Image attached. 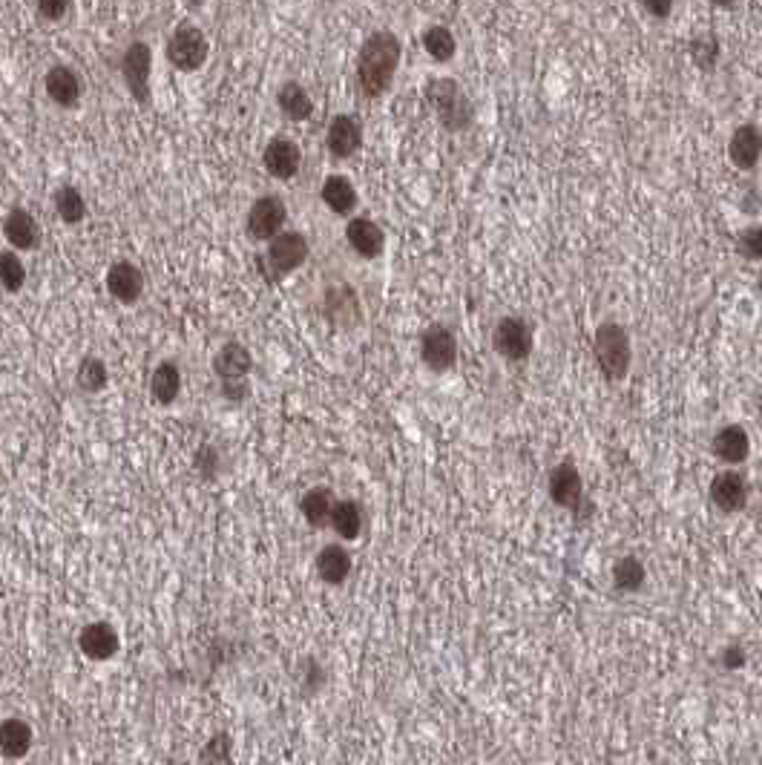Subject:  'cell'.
<instances>
[{
	"instance_id": "cell-1",
	"label": "cell",
	"mask_w": 762,
	"mask_h": 765,
	"mask_svg": "<svg viewBox=\"0 0 762 765\" xmlns=\"http://www.w3.org/2000/svg\"><path fill=\"white\" fill-rule=\"evenodd\" d=\"M403 44L389 29H377L363 41L357 55V84L366 98H380L389 93L394 72L400 67Z\"/></svg>"
},
{
	"instance_id": "cell-2",
	"label": "cell",
	"mask_w": 762,
	"mask_h": 765,
	"mask_svg": "<svg viewBox=\"0 0 762 765\" xmlns=\"http://www.w3.org/2000/svg\"><path fill=\"white\" fill-rule=\"evenodd\" d=\"M423 95H426V104L432 107V113H435L443 130L463 133L472 124V118H475L472 101H469V95L463 93V87L455 78H432L426 84Z\"/></svg>"
},
{
	"instance_id": "cell-3",
	"label": "cell",
	"mask_w": 762,
	"mask_h": 765,
	"mask_svg": "<svg viewBox=\"0 0 762 765\" xmlns=\"http://www.w3.org/2000/svg\"><path fill=\"white\" fill-rule=\"evenodd\" d=\"M593 354H596V363H599L601 374H604L610 383H619V380L627 377L630 360H633V348H630V337H627V331H624L622 325H599L596 340H593Z\"/></svg>"
},
{
	"instance_id": "cell-4",
	"label": "cell",
	"mask_w": 762,
	"mask_h": 765,
	"mask_svg": "<svg viewBox=\"0 0 762 765\" xmlns=\"http://www.w3.org/2000/svg\"><path fill=\"white\" fill-rule=\"evenodd\" d=\"M305 259H308V242H305L302 233H277L268 245V254L262 256V271H265L268 282H277V279L288 277L297 268H302Z\"/></svg>"
},
{
	"instance_id": "cell-5",
	"label": "cell",
	"mask_w": 762,
	"mask_h": 765,
	"mask_svg": "<svg viewBox=\"0 0 762 765\" xmlns=\"http://www.w3.org/2000/svg\"><path fill=\"white\" fill-rule=\"evenodd\" d=\"M210 44L199 26L182 24L167 41V61L182 72H196L208 61Z\"/></svg>"
},
{
	"instance_id": "cell-6",
	"label": "cell",
	"mask_w": 762,
	"mask_h": 765,
	"mask_svg": "<svg viewBox=\"0 0 762 765\" xmlns=\"http://www.w3.org/2000/svg\"><path fill=\"white\" fill-rule=\"evenodd\" d=\"M150 72H153V49L144 41H133L121 58V75L133 101L141 107L150 104Z\"/></svg>"
},
{
	"instance_id": "cell-7",
	"label": "cell",
	"mask_w": 762,
	"mask_h": 765,
	"mask_svg": "<svg viewBox=\"0 0 762 765\" xmlns=\"http://www.w3.org/2000/svg\"><path fill=\"white\" fill-rule=\"evenodd\" d=\"M492 343H495V351L501 357L512 360V363H524L532 354V346H535L530 323L521 320V317H504L501 323L495 325Z\"/></svg>"
},
{
	"instance_id": "cell-8",
	"label": "cell",
	"mask_w": 762,
	"mask_h": 765,
	"mask_svg": "<svg viewBox=\"0 0 762 765\" xmlns=\"http://www.w3.org/2000/svg\"><path fill=\"white\" fill-rule=\"evenodd\" d=\"M288 219L285 202L279 196H262L248 210V236L256 242H271Z\"/></svg>"
},
{
	"instance_id": "cell-9",
	"label": "cell",
	"mask_w": 762,
	"mask_h": 765,
	"mask_svg": "<svg viewBox=\"0 0 762 765\" xmlns=\"http://www.w3.org/2000/svg\"><path fill=\"white\" fill-rule=\"evenodd\" d=\"M420 357L432 371H449L458 360V340L446 325H429L420 337Z\"/></svg>"
},
{
	"instance_id": "cell-10",
	"label": "cell",
	"mask_w": 762,
	"mask_h": 765,
	"mask_svg": "<svg viewBox=\"0 0 762 765\" xmlns=\"http://www.w3.org/2000/svg\"><path fill=\"white\" fill-rule=\"evenodd\" d=\"M325 144L334 159H351L363 147V124L357 121V116H348V113L334 116L325 133Z\"/></svg>"
},
{
	"instance_id": "cell-11",
	"label": "cell",
	"mask_w": 762,
	"mask_h": 765,
	"mask_svg": "<svg viewBox=\"0 0 762 765\" xmlns=\"http://www.w3.org/2000/svg\"><path fill=\"white\" fill-rule=\"evenodd\" d=\"M262 164L274 179L288 182L300 173L302 150L297 147V141H291L288 136H277V139L268 141V147L262 153Z\"/></svg>"
},
{
	"instance_id": "cell-12",
	"label": "cell",
	"mask_w": 762,
	"mask_h": 765,
	"mask_svg": "<svg viewBox=\"0 0 762 765\" xmlns=\"http://www.w3.org/2000/svg\"><path fill=\"white\" fill-rule=\"evenodd\" d=\"M78 648L93 662H107L118 653L121 639H118V630L110 622H90L78 633Z\"/></svg>"
},
{
	"instance_id": "cell-13",
	"label": "cell",
	"mask_w": 762,
	"mask_h": 765,
	"mask_svg": "<svg viewBox=\"0 0 762 765\" xmlns=\"http://www.w3.org/2000/svg\"><path fill=\"white\" fill-rule=\"evenodd\" d=\"M728 159L737 170H754L762 159V130L757 124H742L728 141Z\"/></svg>"
},
{
	"instance_id": "cell-14",
	"label": "cell",
	"mask_w": 762,
	"mask_h": 765,
	"mask_svg": "<svg viewBox=\"0 0 762 765\" xmlns=\"http://www.w3.org/2000/svg\"><path fill=\"white\" fill-rule=\"evenodd\" d=\"M3 236L15 251H35L41 245L38 219L24 208H12L3 219Z\"/></svg>"
},
{
	"instance_id": "cell-15",
	"label": "cell",
	"mask_w": 762,
	"mask_h": 765,
	"mask_svg": "<svg viewBox=\"0 0 762 765\" xmlns=\"http://www.w3.org/2000/svg\"><path fill=\"white\" fill-rule=\"evenodd\" d=\"M107 291L116 297L121 305H133L141 300L144 294V274L139 271V265L121 259L110 271H107Z\"/></svg>"
},
{
	"instance_id": "cell-16",
	"label": "cell",
	"mask_w": 762,
	"mask_h": 765,
	"mask_svg": "<svg viewBox=\"0 0 762 765\" xmlns=\"http://www.w3.org/2000/svg\"><path fill=\"white\" fill-rule=\"evenodd\" d=\"M550 498H553V504L564 507V510H578L581 507L584 484H581L578 469L570 461L558 464L550 472Z\"/></svg>"
},
{
	"instance_id": "cell-17",
	"label": "cell",
	"mask_w": 762,
	"mask_h": 765,
	"mask_svg": "<svg viewBox=\"0 0 762 765\" xmlns=\"http://www.w3.org/2000/svg\"><path fill=\"white\" fill-rule=\"evenodd\" d=\"M348 245L354 248V254H360L363 259H377L386 248V233L377 222H371L366 216H357L346 225Z\"/></svg>"
},
{
	"instance_id": "cell-18",
	"label": "cell",
	"mask_w": 762,
	"mask_h": 765,
	"mask_svg": "<svg viewBox=\"0 0 762 765\" xmlns=\"http://www.w3.org/2000/svg\"><path fill=\"white\" fill-rule=\"evenodd\" d=\"M711 501L722 512H739L748 504V481L739 472H719L711 481Z\"/></svg>"
},
{
	"instance_id": "cell-19",
	"label": "cell",
	"mask_w": 762,
	"mask_h": 765,
	"mask_svg": "<svg viewBox=\"0 0 762 765\" xmlns=\"http://www.w3.org/2000/svg\"><path fill=\"white\" fill-rule=\"evenodd\" d=\"M251 366H254L251 351L242 346V343H236V340L225 343V346L216 351V357H213V371H216V377H219L222 383L245 380Z\"/></svg>"
},
{
	"instance_id": "cell-20",
	"label": "cell",
	"mask_w": 762,
	"mask_h": 765,
	"mask_svg": "<svg viewBox=\"0 0 762 765\" xmlns=\"http://www.w3.org/2000/svg\"><path fill=\"white\" fill-rule=\"evenodd\" d=\"M44 87H47V95L64 110H72L78 107L81 101V78L75 75L72 67H64V64H55L52 70L47 72L44 78Z\"/></svg>"
},
{
	"instance_id": "cell-21",
	"label": "cell",
	"mask_w": 762,
	"mask_h": 765,
	"mask_svg": "<svg viewBox=\"0 0 762 765\" xmlns=\"http://www.w3.org/2000/svg\"><path fill=\"white\" fill-rule=\"evenodd\" d=\"M711 449L722 464H742L751 452V438L742 426H725L714 435Z\"/></svg>"
},
{
	"instance_id": "cell-22",
	"label": "cell",
	"mask_w": 762,
	"mask_h": 765,
	"mask_svg": "<svg viewBox=\"0 0 762 765\" xmlns=\"http://www.w3.org/2000/svg\"><path fill=\"white\" fill-rule=\"evenodd\" d=\"M32 748V728L24 719L9 717L0 722V754L6 760H21Z\"/></svg>"
},
{
	"instance_id": "cell-23",
	"label": "cell",
	"mask_w": 762,
	"mask_h": 765,
	"mask_svg": "<svg viewBox=\"0 0 762 765\" xmlns=\"http://www.w3.org/2000/svg\"><path fill=\"white\" fill-rule=\"evenodd\" d=\"M182 395V371L176 363H159L153 377H150V397L159 406H173Z\"/></svg>"
},
{
	"instance_id": "cell-24",
	"label": "cell",
	"mask_w": 762,
	"mask_h": 765,
	"mask_svg": "<svg viewBox=\"0 0 762 765\" xmlns=\"http://www.w3.org/2000/svg\"><path fill=\"white\" fill-rule=\"evenodd\" d=\"M317 576L331 587H340L351 576V556H348L346 547H340V544L323 547L317 556Z\"/></svg>"
},
{
	"instance_id": "cell-25",
	"label": "cell",
	"mask_w": 762,
	"mask_h": 765,
	"mask_svg": "<svg viewBox=\"0 0 762 765\" xmlns=\"http://www.w3.org/2000/svg\"><path fill=\"white\" fill-rule=\"evenodd\" d=\"M320 199L325 202V208L337 216H348L357 208V190L346 176H328L320 187Z\"/></svg>"
},
{
	"instance_id": "cell-26",
	"label": "cell",
	"mask_w": 762,
	"mask_h": 765,
	"mask_svg": "<svg viewBox=\"0 0 762 765\" xmlns=\"http://www.w3.org/2000/svg\"><path fill=\"white\" fill-rule=\"evenodd\" d=\"M277 107L282 110V116L291 118V121H308L314 116V101H311L308 90L297 81H285L279 87Z\"/></svg>"
},
{
	"instance_id": "cell-27",
	"label": "cell",
	"mask_w": 762,
	"mask_h": 765,
	"mask_svg": "<svg viewBox=\"0 0 762 765\" xmlns=\"http://www.w3.org/2000/svg\"><path fill=\"white\" fill-rule=\"evenodd\" d=\"M302 518L311 527H325L331 521V510H334V492L328 487H314L302 495L300 501Z\"/></svg>"
},
{
	"instance_id": "cell-28",
	"label": "cell",
	"mask_w": 762,
	"mask_h": 765,
	"mask_svg": "<svg viewBox=\"0 0 762 765\" xmlns=\"http://www.w3.org/2000/svg\"><path fill=\"white\" fill-rule=\"evenodd\" d=\"M423 49H426V55L432 58V61H438V64H449L452 58H455V52H458V41H455V35H452V29L443 24H432L426 32H423Z\"/></svg>"
},
{
	"instance_id": "cell-29",
	"label": "cell",
	"mask_w": 762,
	"mask_h": 765,
	"mask_svg": "<svg viewBox=\"0 0 762 765\" xmlns=\"http://www.w3.org/2000/svg\"><path fill=\"white\" fill-rule=\"evenodd\" d=\"M357 297L348 285H334L328 294H325V314L334 320L337 325H351L357 320Z\"/></svg>"
},
{
	"instance_id": "cell-30",
	"label": "cell",
	"mask_w": 762,
	"mask_h": 765,
	"mask_svg": "<svg viewBox=\"0 0 762 765\" xmlns=\"http://www.w3.org/2000/svg\"><path fill=\"white\" fill-rule=\"evenodd\" d=\"M334 533L340 535L343 541H354L357 535L363 533V510L357 501H334V510H331V521Z\"/></svg>"
},
{
	"instance_id": "cell-31",
	"label": "cell",
	"mask_w": 762,
	"mask_h": 765,
	"mask_svg": "<svg viewBox=\"0 0 762 765\" xmlns=\"http://www.w3.org/2000/svg\"><path fill=\"white\" fill-rule=\"evenodd\" d=\"M55 210H58L64 225H81L87 219V202H84L81 190L72 185L55 190Z\"/></svg>"
},
{
	"instance_id": "cell-32",
	"label": "cell",
	"mask_w": 762,
	"mask_h": 765,
	"mask_svg": "<svg viewBox=\"0 0 762 765\" xmlns=\"http://www.w3.org/2000/svg\"><path fill=\"white\" fill-rule=\"evenodd\" d=\"M75 380H78V389H81V392H87V395H95V392L107 389V383H110L107 363H104L101 357H84V360H81V366H78Z\"/></svg>"
},
{
	"instance_id": "cell-33",
	"label": "cell",
	"mask_w": 762,
	"mask_h": 765,
	"mask_svg": "<svg viewBox=\"0 0 762 765\" xmlns=\"http://www.w3.org/2000/svg\"><path fill=\"white\" fill-rule=\"evenodd\" d=\"M645 579H647L645 564H642L636 556L619 558V561H616V567H613V584H616L622 593H636V590H642Z\"/></svg>"
},
{
	"instance_id": "cell-34",
	"label": "cell",
	"mask_w": 762,
	"mask_h": 765,
	"mask_svg": "<svg viewBox=\"0 0 762 765\" xmlns=\"http://www.w3.org/2000/svg\"><path fill=\"white\" fill-rule=\"evenodd\" d=\"M0 285L9 294H18L26 285V268L15 251H0Z\"/></svg>"
},
{
	"instance_id": "cell-35",
	"label": "cell",
	"mask_w": 762,
	"mask_h": 765,
	"mask_svg": "<svg viewBox=\"0 0 762 765\" xmlns=\"http://www.w3.org/2000/svg\"><path fill=\"white\" fill-rule=\"evenodd\" d=\"M719 55H722V47H719V38H714V35H696L691 41V58L699 70H714Z\"/></svg>"
},
{
	"instance_id": "cell-36",
	"label": "cell",
	"mask_w": 762,
	"mask_h": 765,
	"mask_svg": "<svg viewBox=\"0 0 762 765\" xmlns=\"http://www.w3.org/2000/svg\"><path fill=\"white\" fill-rule=\"evenodd\" d=\"M737 251L751 262H762V225H751L739 233Z\"/></svg>"
},
{
	"instance_id": "cell-37",
	"label": "cell",
	"mask_w": 762,
	"mask_h": 765,
	"mask_svg": "<svg viewBox=\"0 0 762 765\" xmlns=\"http://www.w3.org/2000/svg\"><path fill=\"white\" fill-rule=\"evenodd\" d=\"M228 757H231V737H228V734H216V737L208 742V748L202 751V760H205V763H213V760L225 763Z\"/></svg>"
},
{
	"instance_id": "cell-38",
	"label": "cell",
	"mask_w": 762,
	"mask_h": 765,
	"mask_svg": "<svg viewBox=\"0 0 762 765\" xmlns=\"http://www.w3.org/2000/svg\"><path fill=\"white\" fill-rule=\"evenodd\" d=\"M38 6V15L47 18V21H61L67 12H70L72 0H35Z\"/></svg>"
},
{
	"instance_id": "cell-39",
	"label": "cell",
	"mask_w": 762,
	"mask_h": 765,
	"mask_svg": "<svg viewBox=\"0 0 762 765\" xmlns=\"http://www.w3.org/2000/svg\"><path fill=\"white\" fill-rule=\"evenodd\" d=\"M642 6H645L647 15L656 18V21H665L673 12V0H642Z\"/></svg>"
},
{
	"instance_id": "cell-40",
	"label": "cell",
	"mask_w": 762,
	"mask_h": 765,
	"mask_svg": "<svg viewBox=\"0 0 762 765\" xmlns=\"http://www.w3.org/2000/svg\"><path fill=\"white\" fill-rule=\"evenodd\" d=\"M722 665L728 668V671H737L745 665V648L742 645H728V648L722 650Z\"/></svg>"
},
{
	"instance_id": "cell-41",
	"label": "cell",
	"mask_w": 762,
	"mask_h": 765,
	"mask_svg": "<svg viewBox=\"0 0 762 765\" xmlns=\"http://www.w3.org/2000/svg\"><path fill=\"white\" fill-rule=\"evenodd\" d=\"M196 466H199V469H208L210 475H213V469H216V449H213V446H202L199 455H196Z\"/></svg>"
},
{
	"instance_id": "cell-42",
	"label": "cell",
	"mask_w": 762,
	"mask_h": 765,
	"mask_svg": "<svg viewBox=\"0 0 762 765\" xmlns=\"http://www.w3.org/2000/svg\"><path fill=\"white\" fill-rule=\"evenodd\" d=\"M711 3H714V6H719V9H731L737 0H711Z\"/></svg>"
},
{
	"instance_id": "cell-43",
	"label": "cell",
	"mask_w": 762,
	"mask_h": 765,
	"mask_svg": "<svg viewBox=\"0 0 762 765\" xmlns=\"http://www.w3.org/2000/svg\"><path fill=\"white\" fill-rule=\"evenodd\" d=\"M187 3H190V9H199V6H202L205 0H187Z\"/></svg>"
},
{
	"instance_id": "cell-44",
	"label": "cell",
	"mask_w": 762,
	"mask_h": 765,
	"mask_svg": "<svg viewBox=\"0 0 762 765\" xmlns=\"http://www.w3.org/2000/svg\"><path fill=\"white\" fill-rule=\"evenodd\" d=\"M757 285H760V291H762V274H760V279H757Z\"/></svg>"
}]
</instances>
